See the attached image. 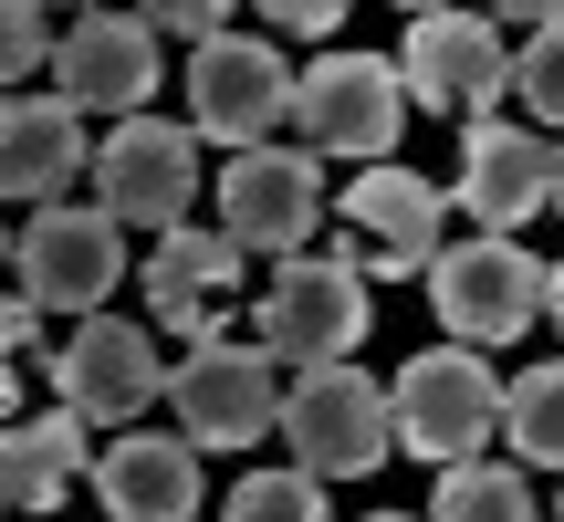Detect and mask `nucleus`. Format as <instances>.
I'll list each match as a JSON object with an SVG mask.
<instances>
[{
  "instance_id": "20e7f679",
  "label": "nucleus",
  "mask_w": 564,
  "mask_h": 522,
  "mask_svg": "<svg viewBox=\"0 0 564 522\" xmlns=\"http://www.w3.org/2000/svg\"><path fill=\"white\" fill-rule=\"evenodd\" d=\"M366 324H377V303H366V272L345 251H303L282 261L262 282V356L272 366H345L366 345Z\"/></svg>"
},
{
  "instance_id": "dca6fc26",
  "label": "nucleus",
  "mask_w": 564,
  "mask_h": 522,
  "mask_svg": "<svg viewBox=\"0 0 564 522\" xmlns=\"http://www.w3.org/2000/svg\"><path fill=\"white\" fill-rule=\"evenodd\" d=\"M158 74H167V42L147 32V11H84L63 32V53H53V95L74 116H116V126L147 116Z\"/></svg>"
},
{
  "instance_id": "9d476101",
  "label": "nucleus",
  "mask_w": 564,
  "mask_h": 522,
  "mask_svg": "<svg viewBox=\"0 0 564 522\" xmlns=\"http://www.w3.org/2000/svg\"><path fill=\"white\" fill-rule=\"evenodd\" d=\"M282 116H293V63L272 53V32H220L188 53V137L251 157V146H272Z\"/></svg>"
},
{
  "instance_id": "7c9ffc66",
  "label": "nucleus",
  "mask_w": 564,
  "mask_h": 522,
  "mask_svg": "<svg viewBox=\"0 0 564 522\" xmlns=\"http://www.w3.org/2000/svg\"><path fill=\"white\" fill-rule=\"evenodd\" d=\"M366 522H419V512H366Z\"/></svg>"
},
{
  "instance_id": "5701e85b",
  "label": "nucleus",
  "mask_w": 564,
  "mask_h": 522,
  "mask_svg": "<svg viewBox=\"0 0 564 522\" xmlns=\"http://www.w3.org/2000/svg\"><path fill=\"white\" fill-rule=\"evenodd\" d=\"M220 522H335V512H324V481H303V470H251L220 502Z\"/></svg>"
},
{
  "instance_id": "423d86ee",
  "label": "nucleus",
  "mask_w": 564,
  "mask_h": 522,
  "mask_svg": "<svg viewBox=\"0 0 564 522\" xmlns=\"http://www.w3.org/2000/svg\"><path fill=\"white\" fill-rule=\"evenodd\" d=\"M188 199H199V137H188L178 116L105 126V146H95V209L116 230L167 241V230H188Z\"/></svg>"
},
{
  "instance_id": "cd10ccee",
  "label": "nucleus",
  "mask_w": 564,
  "mask_h": 522,
  "mask_svg": "<svg viewBox=\"0 0 564 522\" xmlns=\"http://www.w3.org/2000/svg\"><path fill=\"white\" fill-rule=\"evenodd\" d=\"M544 314H554V335H564V261L544 272Z\"/></svg>"
},
{
  "instance_id": "473e14b6",
  "label": "nucleus",
  "mask_w": 564,
  "mask_h": 522,
  "mask_svg": "<svg viewBox=\"0 0 564 522\" xmlns=\"http://www.w3.org/2000/svg\"><path fill=\"white\" fill-rule=\"evenodd\" d=\"M0 522H11V512H0Z\"/></svg>"
},
{
  "instance_id": "ddd939ff",
  "label": "nucleus",
  "mask_w": 564,
  "mask_h": 522,
  "mask_svg": "<svg viewBox=\"0 0 564 522\" xmlns=\"http://www.w3.org/2000/svg\"><path fill=\"white\" fill-rule=\"evenodd\" d=\"M335 220H345V261L356 272H429V261L449 251V188H429L419 167H356L345 178V199H335Z\"/></svg>"
},
{
  "instance_id": "9b49d317",
  "label": "nucleus",
  "mask_w": 564,
  "mask_h": 522,
  "mask_svg": "<svg viewBox=\"0 0 564 522\" xmlns=\"http://www.w3.org/2000/svg\"><path fill=\"white\" fill-rule=\"evenodd\" d=\"M167 398H178L188 449H262V428H282V366L262 345L220 335V345H188L167 366Z\"/></svg>"
},
{
  "instance_id": "6e6552de",
  "label": "nucleus",
  "mask_w": 564,
  "mask_h": 522,
  "mask_svg": "<svg viewBox=\"0 0 564 522\" xmlns=\"http://www.w3.org/2000/svg\"><path fill=\"white\" fill-rule=\"evenodd\" d=\"M11 272H21V303H32V314L95 324L105 293L126 282V230L105 220V209H84V199H53V209H32V220H21Z\"/></svg>"
},
{
  "instance_id": "f3484780",
  "label": "nucleus",
  "mask_w": 564,
  "mask_h": 522,
  "mask_svg": "<svg viewBox=\"0 0 564 522\" xmlns=\"http://www.w3.org/2000/svg\"><path fill=\"white\" fill-rule=\"evenodd\" d=\"M95 512L105 522H188L199 512V449L178 428H126L95 449Z\"/></svg>"
},
{
  "instance_id": "aec40b11",
  "label": "nucleus",
  "mask_w": 564,
  "mask_h": 522,
  "mask_svg": "<svg viewBox=\"0 0 564 522\" xmlns=\"http://www.w3.org/2000/svg\"><path fill=\"white\" fill-rule=\"evenodd\" d=\"M429 522H544V512H533V491H523L512 460H460L429 491Z\"/></svg>"
},
{
  "instance_id": "6ab92c4d",
  "label": "nucleus",
  "mask_w": 564,
  "mask_h": 522,
  "mask_svg": "<svg viewBox=\"0 0 564 522\" xmlns=\"http://www.w3.org/2000/svg\"><path fill=\"white\" fill-rule=\"evenodd\" d=\"M84 470H95V428H84L74 407L0 418V512H63Z\"/></svg>"
},
{
  "instance_id": "c85d7f7f",
  "label": "nucleus",
  "mask_w": 564,
  "mask_h": 522,
  "mask_svg": "<svg viewBox=\"0 0 564 522\" xmlns=\"http://www.w3.org/2000/svg\"><path fill=\"white\" fill-rule=\"evenodd\" d=\"M554 209H564V137H554Z\"/></svg>"
},
{
  "instance_id": "1a4fd4ad",
  "label": "nucleus",
  "mask_w": 564,
  "mask_h": 522,
  "mask_svg": "<svg viewBox=\"0 0 564 522\" xmlns=\"http://www.w3.org/2000/svg\"><path fill=\"white\" fill-rule=\"evenodd\" d=\"M42 377H53V398L74 407L84 428H137L147 407L167 398V366H158V335L147 324H126V314H95V324H74V335L42 356Z\"/></svg>"
},
{
  "instance_id": "39448f33",
  "label": "nucleus",
  "mask_w": 564,
  "mask_h": 522,
  "mask_svg": "<svg viewBox=\"0 0 564 522\" xmlns=\"http://www.w3.org/2000/svg\"><path fill=\"white\" fill-rule=\"evenodd\" d=\"M209 199H220V230H230L251 261H272V272H282V261H303V251H314V230L335 220L314 146H251V157L220 167Z\"/></svg>"
},
{
  "instance_id": "b1692460",
  "label": "nucleus",
  "mask_w": 564,
  "mask_h": 522,
  "mask_svg": "<svg viewBox=\"0 0 564 522\" xmlns=\"http://www.w3.org/2000/svg\"><path fill=\"white\" fill-rule=\"evenodd\" d=\"M53 53H63L53 11H32V0H0V95H21V74H42Z\"/></svg>"
},
{
  "instance_id": "bb28decb",
  "label": "nucleus",
  "mask_w": 564,
  "mask_h": 522,
  "mask_svg": "<svg viewBox=\"0 0 564 522\" xmlns=\"http://www.w3.org/2000/svg\"><path fill=\"white\" fill-rule=\"evenodd\" d=\"M262 32H345L335 0H262Z\"/></svg>"
},
{
  "instance_id": "0eeeda50",
  "label": "nucleus",
  "mask_w": 564,
  "mask_h": 522,
  "mask_svg": "<svg viewBox=\"0 0 564 522\" xmlns=\"http://www.w3.org/2000/svg\"><path fill=\"white\" fill-rule=\"evenodd\" d=\"M398 84H408V105H429V116L481 126L491 105L512 95V42H502V21H491V11H408Z\"/></svg>"
},
{
  "instance_id": "393cba45",
  "label": "nucleus",
  "mask_w": 564,
  "mask_h": 522,
  "mask_svg": "<svg viewBox=\"0 0 564 522\" xmlns=\"http://www.w3.org/2000/svg\"><path fill=\"white\" fill-rule=\"evenodd\" d=\"M32 366H42V314H32L21 293H0V407L21 398V377H32Z\"/></svg>"
},
{
  "instance_id": "7ed1b4c3",
  "label": "nucleus",
  "mask_w": 564,
  "mask_h": 522,
  "mask_svg": "<svg viewBox=\"0 0 564 522\" xmlns=\"http://www.w3.org/2000/svg\"><path fill=\"white\" fill-rule=\"evenodd\" d=\"M387 418H398V449L408 460H481L491 428H502V377H491L470 345H429V356L398 366V387H387Z\"/></svg>"
},
{
  "instance_id": "a878e982",
  "label": "nucleus",
  "mask_w": 564,
  "mask_h": 522,
  "mask_svg": "<svg viewBox=\"0 0 564 522\" xmlns=\"http://www.w3.org/2000/svg\"><path fill=\"white\" fill-rule=\"evenodd\" d=\"M147 32H158V42L178 32L188 53H199V42H220V32H230V11H220V0H158V11H147Z\"/></svg>"
},
{
  "instance_id": "c756f323",
  "label": "nucleus",
  "mask_w": 564,
  "mask_h": 522,
  "mask_svg": "<svg viewBox=\"0 0 564 522\" xmlns=\"http://www.w3.org/2000/svg\"><path fill=\"white\" fill-rule=\"evenodd\" d=\"M11 251H21V241H11V209H0V261H11Z\"/></svg>"
},
{
  "instance_id": "4468645a",
  "label": "nucleus",
  "mask_w": 564,
  "mask_h": 522,
  "mask_svg": "<svg viewBox=\"0 0 564 522\" xmlns=\"http://www.w3.org/2000/svg\"><path fill=\"white\" fill-rule=\"evenodd\" d=\"M147 314H158V335H178V356L188 345H220L230 335V314H241V293H251V251L230 241L220 220H188V230H167L158 251H147Z\"/></svg>"
},
{
  "instance_id": "2f4dec72",
  "label": "nucleus",
  "mask_w": 564,
  "mask_h": 522,
  "mask_svg": "<svg viewBox=\"0 0 564 522\" xmlns=\"http://www.w3.org/2000/svg\"><path fill=\"white\" fill-rule=\"evenodd\" d=\"M554 522H564V502H554Z\"/></svg>"
},
{
  "instance_id": "2eb2a0df",
  "label": "nucleus",
  "mask_w": 564,
  "mask_h": 522,
  "mask_svg": "<svg viewBox=\"0 0 564 522\" xmlns=\"http://www.w3.org/2000/svg\"><path fill=\"white\" fill-rule=\"evenodd\" d=\"M449 209H470L491 241H523L533 209H554V137L523 126V116L460 126V188H449Z\"/></svg>"
},
{
  "instance_id": "4be33fe9",
  "label": "nucleus",
  "mask_w": 564,
  "mask_h": 522,
  "mask_svg": "<svg viewBox=\"0 0 564 522\" xmlns=\"http://www.w3.org/2000/svg\"><path fill=\"white\" fill-rule=\"evenodd\" d=\"M512 95H523V116L544 126V137H564V11L512 53Z\"/></svg>"
},
{
  "instance_id": "f257e3e1",
  "label": "nucleus",
  "mask_w": 564,
  "mask_h": 522,
  "mask_svg": "<svg viewBox=\"0 0 564 522\" xmlns=\"http://www.w3.org/2000/svg\"><path fill=\"white\" fill-rule=\"evenodd\" d=\"M398 126H408V84L387 53H314L293 74V146L345 167H398Z\"/></svg>"
},
{
  "instance_id": "412c9836",
  "label": "nucleus",
  "mask_w": 564,
  "mask_h": 522,
  "mask_svg": "<svg viewBox=\"0 0 564 522\" xmlns=\"http://www.w3.org/2000/svg\"><path fill=\"white\" fill-rule=\"evenodd\" d=\"M502 428H512V460L564 470V356L554 366H523V377L502 387Z\"/></svg>"
},
{
  "instance_id": "f8f14e48",
  "label": "nucleus",
  "mask_w": 564,
  "mask_h": 522,
  "mask_svg": "<svg viewBox=\"0 0 564 522\" xmlns=\"http://www.w3.org/2000/svg\"><path fill=\"white\" fill-rule=\"evenodd\" d=\"M429 303H440L449 345H512L533 314H544V261L523 241H491V230H470V241H449L429 261Z\"/></svg>"
},
{
  "instance_id": "f03ea898",
  "label": "nucleus",
  "mask_w": 564,
  "mask_h": 522,
  "mask_svg": "<svg viewBox=\"0 0 564 522\" xmlns=\"http://www.w3.org/2000/svg\"><path fill=\"white\" fill-rule=\"evenodd\" d=\"M282 449H293L303 481H366V470L398 449V418H387V387L366 366H303L282 387Z\"/></svg>"
},
{
  "instance_id": "a211bd4d",
  "label": "nucleus",
  "mask_w": 564,
  "mask_h": 522,
  "mask_svg": "<svg viewBox=\"0 0 564 522\" xmlns=\"http://www.w3.org/2000/svg\"><path fill=\"white\" fill-rule=\"evenodd\" d=\"M84 157H95V137L63 95H0V199L53 209L84 178Z\"/></svg>"
}]
</instances>
